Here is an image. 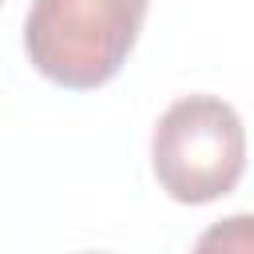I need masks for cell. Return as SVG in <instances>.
Masks as SVG:
<instances>
[{
	"label": "cell",
	"instance_id": "cell-1",
	"mask_svg": "<svg viewBox=\"0 0 254 254\" xmlns=\"http://www.w3.org/2000/svg\"><path fill=\"white\" fill-rule=\"evenodd\" d=\"M151 0H32L24 16L28 64L67 91H95L127 64Z\"/></svg>",
	"mask_w": 254,
	"mask_h": 254
},
{
	"label": "cell",
	"instance_id": "cell-2",
	"mask_svg": "<svg viewBox=\"0 0 254 254\" xmlns=\"http://www.w3.org/2000/svg\"><path fill=\"white\" fill-rule=\"evenodd\" d=\"M151 171L183 206H206L230 194L246 171L242 115L218 95L175 99L151 131Z\"/></svg>",
	"mask_w": 254,
	"mask_h": 254
},
{
	"label": "cell",
	"instance_id": "cell-3",
	"mask_svg": "<svg viewBox=\"0 0 254 254\" xmlns=\"http://www.w3.org/2000/svg\"><path fill=\"white\" fill-rule=\"evenodd\" d=\"M198 250H254V214H234L210 226L198 242Z\"/></svg>",
	"mask_w": 254,
	"mask_h": 254
}]
</instances>
